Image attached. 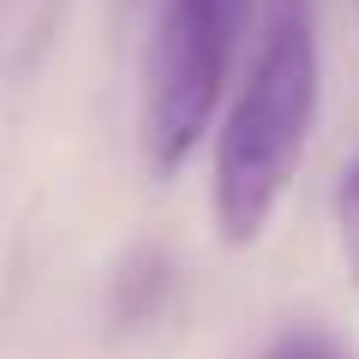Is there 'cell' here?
<instances>
[{
    "label": "cell",
    "mask_w": 359,
    "mask_h": 359,
    "mask_svg": "<svg viewBox=\"0 0 359 359\" xmlns=\"http://www.w3.org/2000/svg\"><path fill=\"white\" fill-rule=\"evenodd\" d=\"M252 13L257 0H162L144 54V156L156 174H180L204 144Z\"/></svg>",
    "instance_id": "cell-2"
},
{
    "label": "cell",
    "mask_w": 359,
    "mask_h": 359,
    "mask_svg": "<svg viewBox=\"0 0 359 359\" xmlns=\"http://www.w3.org/2000/svg\"><path fill=\"white\" fill-rule=\"evenodd\" d=\"M318 42H311L306 6H282L269 18L252 54L240 96L216 132L210 162V210L228 245H252L269 228L276 204L287 198L299 162H306L311 126H318Z\"/></svg>",
    "instance_id": "cell-1"
},
{
    "label": "cell",
    "mask_w": 359,
    "mask_h": 359,
    "mask_svg": "<svg viewBox=\"0 0 359 359\" xmlns=\"http://www.w3.org/2000/svg\"><path fill=\"white\" fill-rule=\"evenodd\" d=\"M60 6H66V0H13V36L36 54L42 42H48L54 18H60Z\"/></svg>",
    "instance_id": "cell-5"
},
{
    "label": "cell",
    "mask_w": 359,
    "mask_h": 359,
    "mask_svg": "<svg viewBox=\"0 0 359 359\" xmlns=\"http://www.w3.org/2000/svg\"><path fill=\"white\" fill-rule=\"evenodd\" d=\"M264 359H347V353H341V341L330 330H311L306 323V330H287L282 341H269Z\"/></svg>",
    "instance_id": "cell-4"
},
{
    "label": "cell",
    "mask_w": 359,
    "mask_h": 359,
    "mask_svg": "<svg viewBox=\"0 0 359 359\" xmlns=\"http://www.w3.org/2000/svg\"><path fill=\"white\" fill-rule=\"evenodd\" d=\"M335 228H341V257H347V269H353V282H359V162L335 186Z\"/></svg>",
    "instance_id": "cell-3"
}]
</instances>
